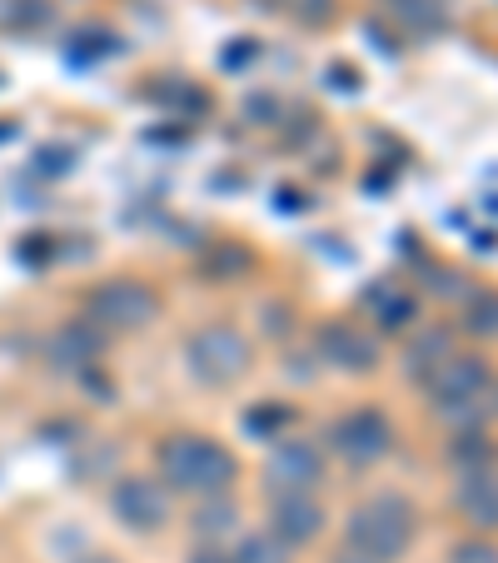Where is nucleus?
Segmentation results:
<instances>
[{
	"instance_id": "24",
	"label": "nucleus",
	"mask_w": 498,
	"mask_h": 563,
	"mask_svg": "<svg viewBox=\"0 0 498 563\" xmlns=\"http://www.w3.org/2000/svg\"><path fill=\"white\" fill-rule=\"evenodd\" d=\"M230 559L234 563H289V549L269 529H240L230 539Z\"/></svg>"
},
{
	"instance_id": "27",
	"label": "nucleus",
	"mask_w": 498,
	"mask_h": 563,
	"mask_svg": "<svg viewBox=\"0 0 498 563\" xmlns=\"http://www.w3.org/2000/svg\"><path fill=\"white\" fill-rule=\"evenodd\" d=\"M185 563H234V559H230V543H190Z\"/></svg>"
},
{
	"instance_id": "22",
	"label": "nucleus",
	"mask_w": 498,
	"mask_h": 563,
	"mask_svg": "<svg viewBox=\"0 0 498 563\" xmlns=\"http://www.w3.org/2000/svg\"><path fill=\"white\" fill-rule=\"evenodd\" d=\"M265 11L295 21L299 31H329L340 21V0H265Z\"/></svg>"
},
{
	"instance_id": "10",
	"label": "nucleus",
	"mask_w": 498,
	"mask_h": 563,
	"mask_svg": "<svg viewBox=\"0 0 498 563\" xmlns=\"http://www.w3.org/2000/svg\"><path fill=\"white\" fill-rule=\"evenodd\" d=\"M265 529L289 553H305L329 533V504L319 494H275L265 499Z\"/></svg>"
},
{
	"instance_id": "23",
	"label": "nucleus",
	"mask_w": 498,
	"mask_h": 563,
	"mask_svg": "<svg viewBox=\"0 0 498 563\" xmlns=\"http://www.w3.org/2000/svg\"><path fill=\"white\" fill-rule=\"evenodd\" d=\"M255 324H259V340L269 344H289L299 334V309L289 305V299H259L255 305Z\"/></svg>"
},
{
	"instance_id": "18",
	"label": "nucleus",
	"mask_w": 498,
	"mask_h": 563,
	"mask_svg": "<svg viewBox=\"0 0 498 563\" xmlns=\"http://www.w3.org/2000/svg\"><path fill=\"white\" fill-rule=\"evenodd\" d=\"M454 330H458V340H468L474 350L498 344V285H478L474 295L458 305Z\"/></svg>"
},
{
	"instance_id": "16",
	"label": "nucleus",
	"mask_w": 498,
	"mask_h": 563,
	"mask_svg": "<svg viewBox=\"0 0 498 563\" xmlns=\"http://www.w3.org/2000/svg\"><path fill=\"white\" fill-rule=\"evenodd\" d=\"M255 269H259V255L250 245H240V240H220V245H210L195 260V275L204 285H244Z\"/></svg>"
},
{
	"instance_id": "12",
	"label": "nucleus",
	"mask_w": 498,
	"mask_h": 563,
	"mask_svg": "<svg viewBox=\"0 0 498 563\" xmlns=\"http://www.w3.org/2000/svg\"><path fill=\"white\" fill-rule=\"evenodd\" d=\"M449 509L458 514L468 533H498V468L484 474H454V489H449Z\"/></svg>"
},
{
	"instance_id": "20",
	"label": "nucleus",
	"mask_w": 498,
	"mask_h": 563,
	"mask_svg": "<svg viewBox=\"0 0 498 563\" xmlns=\"http://www.w3.org/2000/svg\"><path fill=\"white\" fill-rule=\"evenodd\" d=\"M384 15H389L403 35H419V41L449 31V5L444 0H384Z\"/></svg>"
},
{
	"instance_id": "5",
	"label": "nucleus",
	"mask_w": 498,
	"mask_h": 563,
	"mask_svg": "<svg viewBox=\"0 0 498 563\" xmlns=\"http://www.w3.org/2000/svg\"><path fill=\"white\" fill-rule=\"evenodd\" d=\"M319 449H324L329 459H340L350 474H369V468H379L384 459H394L399 429H394L389 409L364 399V405H350L329 419L324 434H319Z\"/></svg>"
},
{
	"instance_id": "9",
	"label": "nucleus",
	"mask_w": 498,
	"mask_h": 563,
	"mask_svg": "<svg viewBox=\"0 0 498 563\" xmlns=\"http://www.w3.org/2000/svg\"><path fill=\"white\" fill-rule=\"evenodd\" d=\"M329 474V454L319 449V439L305 434H285L269 444L265 464H259V494L275 499V494H319Z\"/></svg>"
},
{
	"instance_id": "11",
	"label": "nucleus",
	"mask_w": 498,
	"mask_h": 563,
	"mask_svg": "<svg viewBox=\"0 0 498 563\" xmlns=\"http://www.w3.org/2000/svg\"><path fill=\"white\" fill-rule=\"evenodd\" d=\"M359 309L369 314L364 324L379 340H403L424 314V299L413 295V285H399V279H369V289L359 295Z\"/></svg>"
},
{
	"instance_id": "14",
	"label": "nucleus",
	"mask_w": 498,
	"mask_h": 563,
	"mask_svg": "<svg viewBox=\"0 0 498 563\" xmlns=\"http://www.w3.org/2000/svg\"><path fill=\"white\" fill-rule=\"evenodd\" d=\"M106 344H110V334H100L86 314H75L51 334V364L55 369H70V374H90L106 360Z\"/></svg>"
},
{
	"instance_id": "1",
	"label": "nucleus",
	"mask_w": 498,
	"mask_h": 563,
	"mask_svg": "<svg viewBox=\"0 0 498 563\" xmlns=\"http://www.w3.org/2000/svg\"><path fill=\"white\" fill-rule=\"evenodd\" d=\"M150 474L175 494V499H210V494H234L244 478V459L204 429H170L150 449Z\"/></svg>"
},
{
	"instance_id": "6",
	"label": "nucleus",
	"mask_w": 498,
	"mask_h": 563,
	"mask_svg": "<svg viewBox=\"0 0 498 563\" xmlns=\"http://www.w3.org/2000/svg\"><path fill=\"white\" fill-rule=\"evenodd\" d=\"M309 354L319 360V369L344 374V379H369L384 369V340L354 314H329L309 334Z\"/></svg>"
},
{
	"instance_id": "13",
	"label": "nucleus",
	"mask_w": 498,
	"mask_h": 563,
	"mask_svg": "<svg viewBox=\"0 0 498 563\" xmlns=\"http://www.w3.org/2000/svg\"><path fill=\"white\" fill-rule=\"evenodd\" d=\"M454 350H458L454 319H429V324H413V330L399 340V360H403L409 384H419L429 369H439V364H444Z\"/></svg>"
},
{
	"instance_id": "25",
	"label": "nucleus",
	"mask_w": 498,
	"mask_h": 563,
	"mask_svg": "<svg viewBox=\"0 0 498 563\" xmlns=\"http://www.w3.org/2000/svg\"><path fill=\"white\" fill-rule=\"evenodd\" d=\"M444 563H498V539H488V533H464V539L449 543Z\"/></svg>"
},
{
	"instance_id": "8",
	"label": "nucleus",
	"mask_w": 498,
	"mask_h": 563,
	"mask_svg": "<svg viewBox=\"0 0 498 563\" xmlns=\"http://www.w3.org/2000/svg\"><path fill=\"white\" fill-rule=\"evenodd\" d=\"M110 519L120 523L125 533H140V539H155L175 523V494L159 484L155 474H115L110 478Z\"/></svg>"
},
{
	"instance_id": "4",
	"label": "nucleus",
	"mask_w": 498,
	"mask_h": 563,
	"mask_svg": "<svg viewBox=\"0 0 498 563\" xmlns=\"http://www.w3.org/2000/svg\"><path fill=\"white\" fill-rule=\"evenodd\" d=\"M80 314L100 334H145L165 319V289L145 275H110L80 295Z\"/></svg>"
},
{
	"instance_id": "29",
	"label": "nucleus",
	"mask_w": 498,
	"mask_h": 563,
	"mask_svg": "<svg viewBox=\"0 0 498 563\" xmlns=\"http://www.w3.org/2000/svg\"><path fill=\"white\" fill-rule=\"evenodd\" d=\"M324 563H369V559H364V553H354V549H344V543H340V549H329V559Z\"/></svg>"
},
{
	"instance_id": "30",
	"label": "nucleus",
	"mask_w": 498,
	"mask_h": 563,
	"mask_svg": "<svg viewBox=\"0 0 498 563\" xmlns=\"http://www.w3.org/2000/svg\"><path fill=\"white\" fill-rule=\"evenodd\" d=\"M488 409H494V419H498V374H494V389H488Z\"/></svg>"
},
{
	"instance_id": "21",
	"label": "nucleus",
	"mask_w": 498,
	"mask_h": 563,
	"mask_svg": "<svg viewBox=\"0 0 498 563\" xmlns=\"http://www.w3.org/2000/svg\"><path fill=\"white\" fill-rule=\"evenodd\" d=\"M295 424H299V409L289 399H265V405L244 409V434L259 439V444H275V439L295 434Z\"/></svg>"
},
{
	"instance_id": "15",
	"label": "nucleus",
	"mask_w": 498,
	"mask_h": 563,
	"mask_svg": "<svg viewBox=\"0 0 498 563\" xmlns=\"http://www.w3.org/2000/svg\"><path fill=\"white\" fill-rule=\"evenodd\" d=\"M240 529H244V504L234 494L190 499V509H185V533L195 543H230Z\"/></svg>"
},
{
	"instance_id": "2",
	"label": "nucleus",
	"mask_w": 498,
	"mask_h": 563,
	"mask_svg": "<svg viewBox=\"0 0 498 563\" xmlns=\"http://www.w3.org/2000/svg\"><path fill=\"white\" fill-rule=\"evenodd\" d=\"M419 523H424V514H419L413 494L384 484V489L364 494L359 504H350L340 523V543L364 553L369 563H403L419 543Z\"/></svg>"
},
{
	"instance_id": "26",
	"label": "nucleus",
	"mask_w": 498,
	"mask_h": 563,
	"mask_svg": "<svg viewBox=\"0 0 498 563\" xmlns=\"http://www.w3.org/2000/svg\"><path fill=\"white\" fill-rule=\"evenodd\" d=\"M285 379L314 384L319 379V360H314V354H285Z\"/></svg>"
},
{
	"instance_id": "28",
	"label": "nucleus",
	"mask_w": 498,
	"mask_h": 563,
	"mask_svg": "<svg viewBox=\"0 0 498 563\" xmlns=\"http://www.w3.org/2000/svg\"><path fill=\"white\" fill-rule=\"evenodd\" d=\"M70 563H125V559L110 553V549H90V553H80V559H70Z\"/></svg>"
},
{
	"instance_id": "7",
	"label": "nucleus",
	"mask_w": 498,
	"mask_h": 563,
	"mask_svg": "<svg viewBox=\"0 0 498 563\" xmlns=\"http://www.w3.org/2000/svg\"><path fill=\"white\" fill-rule=\"evenodd\" d=\"M494 360H488V350H454L439 369H429L424 379H419V394H424L429 415H449V409H464V405H478V399H488V389H494Z\"/></svg>"
},
{
	"instance_id": "3",
	"label": "nucleus",
	"mask_w": 498,
	"mask_h": 563,
	"mask_svg": "<svg viewBox=\"0 0 498 563\" xmlns=\"http://www.w3.org/2000/svg\"><path fill=\"white\" fill-rule=\"evenodd\" d=\"M185 374L200 389H234L255 374V340L230 319H204L185 334Z\"/></svg>"
},
{
	"instance_id": "17",
	"label": "nucleus",
	"mask_w": 498,
	"mask_h": 563,
	"mask_svg": "<svg viewBox=\"0 0 498 563\" xmlns=\"http://www.w3.org/2000/svg\"><path fill=\"white\" fill-rule=\"evenodd\" d=\"M413 279H419V285H413V295H419V299H439V305H464V299L478 289L468 269L449 265V260H434V255L419 260Z\"/></svg>"
},
{
	"instance_id": "19",
	"label": "nucleus",
	"mask_w": 498,
	"mask_h": 563,
	"mask_svg": "<svg viewBox=\"0 0 498 563\" xmlns=\"http://www.w3.org/2000/svg\"><path fill=\"white\" fill-rule=\"evenodd\" d=\"M444 459L454 474H484V468H498V439L488 429H464V434H449Z\"/></svg>"
}]
</instances>
